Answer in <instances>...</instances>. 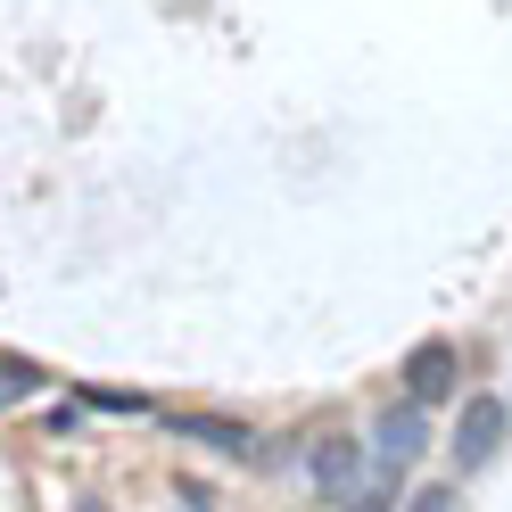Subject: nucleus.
I'll list each match as a JSON object with an SVG mask.
<instances>
[{"label": "nucleus", "mask_w": 512, "mask_h": 512, "mask_svg": "<svg viewBox=\"0 0 512 512\" xmlns=\"http://www.w3.org/2000/svg\"><path fill=\"white\" fill-rule=\"evenodd\" d=\"M455 347H446V339H422V347H413V356H405V405H446V397H455Z\"/></svg>", "instance_id": "4"}, {"label": "nucleus", "mask_w": 512, "mask_h": 512, "mask_svg": "<svg viewBox=\"0 0 512 512\" xmlns=\"http://www.w3.org/2000/svg\"><path fill=\"white\" fill-rule=\"evenodd\" d=\"M504 430H512V405H504V397H463V413H455V471L496 463Z\"/></svg>", "instance_id": "1"}, {"label": "nucleus", "mask_w": 512, "mask_h": 512, "mask_svg": "<svg viewBox=\"0 0 512 512\" xmlns=\"http://www.w3.org/2000/svg\"><path fill=\"white\" fill-rule=\"evenodd\" d=\"M83 405H91V413H141L133 389H83Z\"/></svg>", "instance_id": "7"}, {"label": "nucleus", "mask_w": 512, "mask_h": 512, "mask_svg": "<svg viewBox=\"0 0 512 512\" xmlns=\"http://www.w3.org/2000/svg\"><path fill=\"white\" fill-rule=\"evenodd\" d=\"M405 512H463V504H455V496H446V488H422V496H413Z\"/></svg>", "instance_id": "8"}, {"label": "nucleus", "mask_w": 512, "mask_h": 512, "mask_svg": "<svg viewBox=\"0 0 512 512\" xmlns=\"http://www.w3.org/2000/svg\"><path fill=\"white\" fill-rule=\"evenodd\" d=\"M34 389H42V372H34V364L0 356V405H17V397H34Z\"/></svg>", "instance_id": "6"}, {"label": "nucleus", "mask_w": 512, "mask_h": 512, "mask_svg": "<svg viewBox=\"0 0 512 512\" xmlns=\"http://www.w3.org/2000/svg\"><path fill=\"white\" fill-rule=\"evenodd\" d=\"M182 438H199V446H215V455H256V430H240V422H207V413H182V422H174Z\"/></svg>", "instance_id": "5"}, {"label": "nucleus", "mask_w": 512, "mask_h": 512, "mask_svg": "<svg viewBox=\"0 0 512 512\" xmlns=\"http://www.w3.org/2000/svg\"><path fill=\"white\" fill-rule=\"evenodd\" d=\"M364 446L356 438H314V455H306V479H314V496H331V504H347L364 488Z\"/></svg>", "instance_id": "3"}, {"label": "nucleus", "mask_w": 512, "mask_h": 512, "mask_svg": "<svg viewBox=\"0 0 512 512\" xmlns=\"http://www.w3.org/2000/svg\"><path fill=\"white\" fill-rule=\"evenodd\" d=\"M422 438H430V413L422 405H389V413H380V430H372V471L397 479L413 455H422Z\"/></svg>", "instance_id": "2"}]
</instances>
